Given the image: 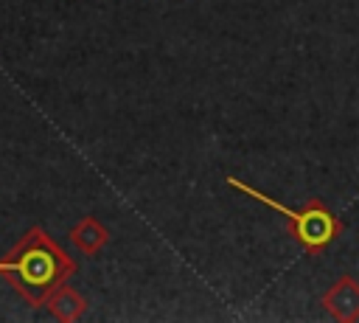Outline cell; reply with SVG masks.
Here are the masks:
<instances>
[{
  "label": "cell",
  "instance_id": "cell-1",
  "mask_svg": "<svg viewBox=\"0 0 359 323\" xmlns=\"http://www.w3.org/2000/svg\"><path fill=\"white\" fill-rule=\"evenodd\" d=\"M76 272V258L53 239L45 228L34 225L25 236L0 256L3 281L34 309L45 306L50 292Z\"/></svg>",
  "mask_w": 359,
  "mask_h": 323
},
{
  "label": "cell",
  "instance_id": "cell-2",
  "mask_svg": "<svg viewBox=\"0 0 359 323\" xmlns=\"http://www.w3.org/2000/svg\"><path fill=\"white\" fill-rule=\"evenodd\" d=\"M227 185L236 188V191H241V194H247V197H252L255 202L266 205L269 211L280 213V216L289 222V236H292L309 256H317V253L328 250V247L342 236V228H345L342 219H339L320 197L306 199L303 208H289V205L272 199L269 194L258 191L255 185H250V183H244V180H238V177H227Z\"/></svg>",
  "mask_w": 359,
  "mask_h": 323
},
{
  "label": "cell",
  "instance_id": "cell-3",
  "mask_svg": "<svg viewBox=\"0 0 359 323\" xmlns=\"http://www.w3.org/2000/svg\"><path fill=\"white\" fill-rule=\"evenodd\" d=\"M325 312L339 323H356L359 320V281L353 275H342L334 281V286L323 295Z\"/></svg>",
  "mask_w": 359,
  "mask_h": 323
},
{
  "label": "cell",
  "instance_id": "cell-4",
  "mask_svg": "<svg viewBox=\"0 0 359 323\" xmlns=\"http://www.w3.org/2000/svg\"><path fill=\"white\" fill-rule=\"evenodd\" d=\"M67 236H70V244L84 256H95L109 244V228L95 216H81Z\"/></svg>",
  "mask_w": 359,
  "mask_h": 323
},
{
  "label": "cell",
  "instance_id": "cell-5",
  "mask_svg": "<svg viewBox=\"0 0 359 323\" xmlns=\"http://www.w3.org/2000/svg\"><path fill=\"white\" fill-rule=\"evenodd\" d=\"M45 306H48V312H50L56 320L73 323V320L84 317V312H87V298H84L81 292H76L73 286H67V281H65L62 286H56V289L50 292V298H48Z\"/></svg>",
  "mask_w": 359,
  "mask_h": 323
}]
</instances>
